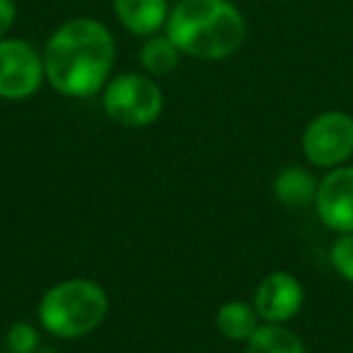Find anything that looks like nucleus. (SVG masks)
I'll use <instances>...</instances> for the list:
<instances>
[{"label": "nucleus", "mask_w": 353, "mask_h": 353, "mask_svg": "<svg viewBox=\"0 0 353 353\" xmlns=\"http://www.w3.org/2000/svg\"><path fill=\"white\" fill-rule=\"evenodd\" d=\"M104 114L126 128H145L162 114L165 97L155 80L141 73H121L109 78L102 90Z\"/></svg>", "instance_id": "nucleus-4"}, {"label": "nucleus", "mask_w": 353, "mask_h": 353, "mask_svg": "<svg viewBox=\"0 0 353 353\" xmlns=\"http://www.w3.org/2000/svg\"><path fill=\"white\" fill-rule=\"evenodd\" d=\"M182 51L176 49L174 41L165 34V32H157L152 37H145L141 46V65L145 68V73L155 75V78H162V75H170L172 70L179 65V59H182Z\"/></svg>", "instance_id": "nucleus-13"}, {"label": "nucleus", "mask_w": 353, "mask_h": 353, "mask_svg": "<svg viewBox=\"0 0 353 353\" xmlns=\"http://www.w3.org/2000/svg\"><path fill=\"white\" fill-rule=\"evenodd\" d=\"M8 343H10L12 353H32L37 346V332L32 324L27 322H17L15 327L8 334Z\"/></svg>", "instance_id": "nucleus-15"}, {"label": "nucleus", "mask_w": 353, "mask_h": 353, "mask_svg": "<svg viewBox=\"0 0 353 353\" xmlns=\"http://www.w3.org/2000/svg\"><path fill=\"white\" fill-rule=\"evenodd\" d=\"M46 83L63 97L88 99L104 90L117 61V41L94 17L63 22L44 46Z\"/></svg>", "instance_id": "nucleus-1"}, {"label": "nucleus", "mask_w": 353, "mask_h": 353, "mask_svg": "<svg viewBox=\"0 0 353 353\" xmlns=\"http://www.w3.org/2000/svg\"><path fill=\"white\" fill-rule=\"evenodd\" d=\"M46 80L44 56L25 39H0V97L27 99Z\"/></svg>", "instance_id": "nucleus-6"}, {"label": "nucleus", "mask_w": 353, "mask_h": 353, "mask_svg": "<svg viewBox=\"0 0 353 353\" xmlns=\"http://www.w3.org/2000/svg\"><path fill=\"white\" fill-rule=\"evenodd\" d=\"M247 353H307L303 339L285 324H259L247 341Z\"/></svg>", "instance_id": "nucleus-12"}, {"label": "nucleus", "mask_w": 353, "mask_h": 353, "mask_svg": "<svg viewBox=\"0 0 353 353\" xmlns=\"http://www.w3.org/2000/svg\"><path fill=\"white\" fill-rule=\"evenodd\" d=\"M109 300L99 283L90 279H68L51 285L39 303V322L49 334L78 339L90 334L107 317Z\"/></svg>", "instance_id": "nucleus-3"}, {"label": "nucleus", "mask_w": 353, "mask_h": 353, "mask_svg": "<svg viewBox=\"0 0 353 353\" xmlns=\"http://www.w3.org/2000/svg\"><path fill=\"white\" fill-rule=\"evenodd\" d=\"M329 259H332V266L336 269V274L341 279H346L348 283H353V232L339 235V240L332 245Z\"/></svg>", "instance_id": "nucleus-14"}, {"label": "nucleus", "mask_w": 353, "mask_h": 353, "mask_svg": "<svg viewBox=\"0 0 353 353\" xmlns=\"http://www.w3.org/2000/svg\"><path fill=\"white\" fill-rule=\"evenodd\" d=\"M303 152L314 167L343 165L353 155V117L346 112H322L305 126Z\"/></svg>", "instance_id": "nucleus-5"}, {"label": "nucleus", "mask_w": 353, "mask_h": 353, "mask_svg": "<svg viewBox=\"0 0 353 353\" xmlns=\"http://www.w3.org/2000/svg\"><path fill=\"white\" fill-rule=\"evenodd\" d=\"M165 34L184 56L223 61L245 44L247 20L230 0H176Z\"/></svg>", "instance_id": "nucleus-2"}, {"label": "nucleus", "mask_w": 353, "mask_h": 353, "mask_svg": "<svg viewBox=\"0 0 353 353\" xmlns=\"http://www.w3.org/2000/svg\"><path fill=\"white\" fill-rule=\"evenodd\" d=\"M317 187L319 182L310 174L305 167L290 165L276 174L274 179V196L279 199V203L288 208H305L310 203H314L317 199Z\"/></svg>", "instance_id": "nucleus-10"}, {"label": "nucleus", "mask_w": 353, "mask_h": 353, "mask_svg": "<svg viewBox=\"0 0 353 353\" xmlns=\"http://www.w3.org/2000/svg\"><path fill=\"white\" fill-rule=\"evenodd\" d=\"M17 22V3L15 0H0V39H6Z\"/></svg>", "instance_id": "nucleus-16"}, {"label": "nucleus", "mask_w": 353, "mask_h": 353, "mask_svg": "<svg viewBox=\"0 0 353 353\" xmlns=\"http://www.w3.org/2000/svg\"><path fill=\"white\" fill-rule=\"evenodd\" d=\"M114 15L133 37H152L165 30L170 17V0H112Z\"/></svg>", "instance_id": "nucleus-9"}, {"label": "nucleus", "mask_w": 353, "mask_h": 353, "mask_svg": "<svg viewBox=\"0 0 353 353\" xmlns=\"http://www.w3.org/2000/svg\"><path fill=\"white\" fill-rule=\"evenodd\" d=\"M314 211L329 230L353 232V167L339 165L319 179Z\"/></svg>", "instance_id": "nucleus-7"}, {"label": "nucleus", "mask_w": 353, "mask_h": 353, "mask_svg": "<svg viewBox=\"0 0 353 353\" xmlns=\"http://www.w3.org/2000/svg\"><path fill=\"white\" fill-rule=\"evenodd\" d=\"M218 332L230 341H250L252 334L259 329V314L252 305L242 303V300H230V303L221 305L218 310Z\"/></svg>", "instance_id": "nucleus-11"}, {"label": "nucleus", "mask_w": 353, "mask_h": 353, "mask_svg": "<svg viewBox=\"0 0 353 353\" xmlns=\"http://www.w3.org/2000/svg\"><path fill=\"white\" fill-rule=\"evenodd\" d=\"M305 288L288 271H274L254 293V310L269 324H285L303 310Z\"/></svg>", "instance_id": "nucleus-8"}]
</instances>
